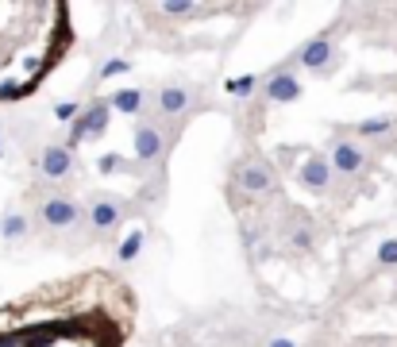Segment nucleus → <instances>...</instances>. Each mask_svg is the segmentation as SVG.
<instances>
[{
    "instance_id": "f257e3e1",
    "label": "nucleus",
    "mask_w": 397,
    "mask_h": 347,
    "mask_svg": "<svg viewBox=\"0 0 397 347\" xmlns=\"http://www.w3.org/2000/svg\"><path fill=\"white\" fill-rule=\"evenodd\" d=\"M139 297L116 270L89 267L0 305V347H128Z\"/></svg>"
},
{
    "instance_id": "f03ea898",
    "label": "nucleus",
    "mask_w": 397,
    "mask_h": 347,
    "mask_svg": "<svg viewBox=\"0 0 397 347\" xmlns=\"http://www.w3.org/2000/svg\"><path fill=\"white\" fill-rule=\"evenodd\" d=\"M73 47L62 0H0V104H20Z\"/></svg>"
}]
</instances>
